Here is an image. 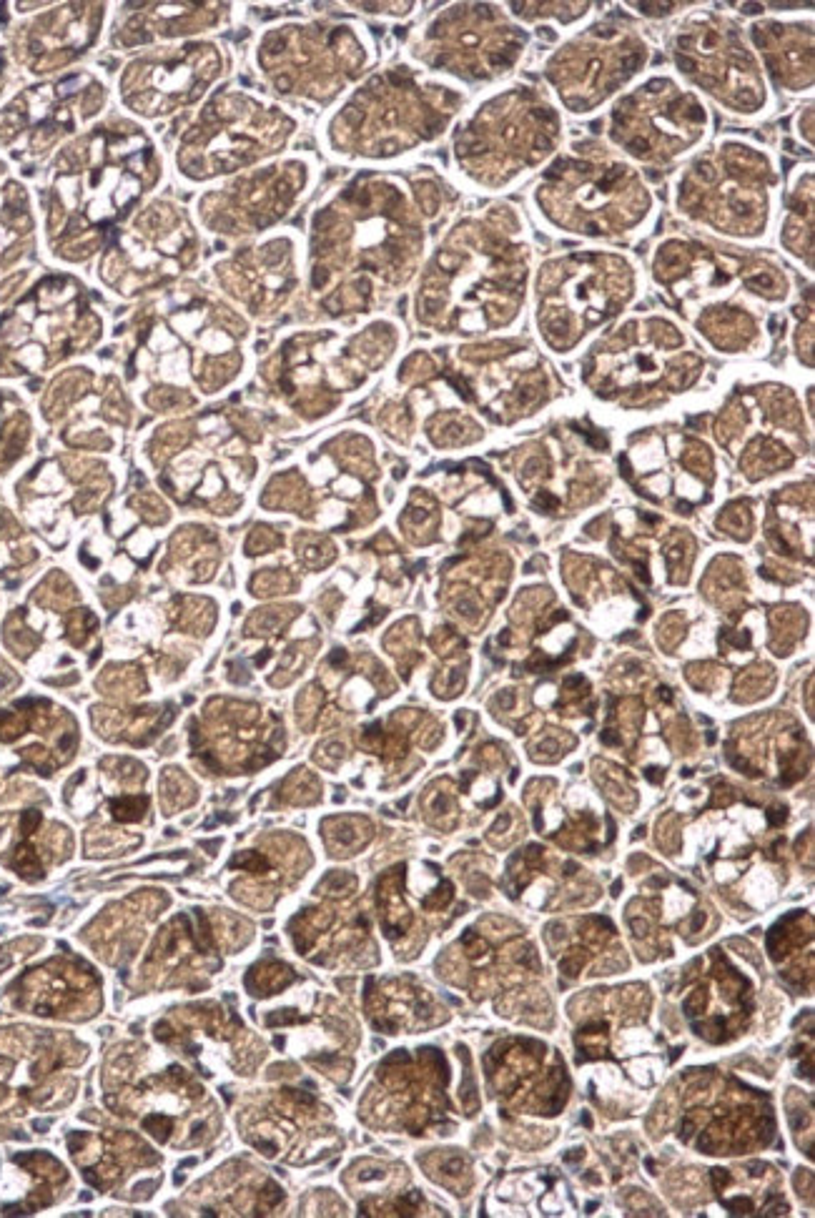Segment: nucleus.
Here are the masks:
<instances>
[{
    "mask_svg": "<svg viewBox=\"0 0 815 1218\" xmlns=\"http://www.w3.org/2000/svg\"><path fill=\"white\" fill-rule=\"evenodd\" d=\"M650 279L720 351L753 346L763 324L778 319L770 306L790 299L788 274L765 254L683 234L665 236L652 249Z\"/></svg>",
    "mask_w": 815,
    "mask_h": 1218,
    "instance_id": "obj_1",
    "label": "nucleus"
},
{
    "mask_svg": "<svg viewBox=\"0 0 815 1218\" xmlns=\"http://www.w3.org/2000/svg\"><path fill=\"white\" fill-rule=\"evenodd\" d=\"M437 281L424 289L437 301L432 314L454 306L459 331H500L515 324L532 281V241L525 216L507 203H492L452 231L434 261Z\"/></svg>",
    "mask_w": 815,
    "mask_h": 1218,
    "instance_id": "obj_2",
    "label": "nucleus"
},
{
    "mask_svg": "<svg viewBox=\"0 0 815 1218\" xmlns=\"http://www.w3.org/2000/svg\"><path fill=\"white\" fill-rule=\"evenodd\" d=\"M540 224L562 236L627 241L655 221V196L642 171L602 141H575L530 191Z\"/></svg>",
    "mask_w": 815,
    "mask_h": 1218,
    "instance_id": "obj_3",
    "label": "nucleus"
},
{
    "mask_svg": "<svg viewBox=\"0 0 815 1218\" xmlns=\"http://www.w3.org/2000/svg\"><path fill=\"white\" fill-rule=\"evenodd\" d=\"M565 121L550 93L507 83L482 98L454 136V166L482 193H505L560 153Z\"/></svg>",
    "mask_w": 815,
    "mask_h": 1218,
    "instance_id": "obj_4",
    "label": "nucleus"
},
{
    "mask_svg": "<svg viewBox=\"0 0 815 1218\" xmlns=\"http://www.w3.org/2000/svg\"><path fill=\"white\" fill-rule=\"evenodd\" d=\"M780 183L773 153L745 138L725 136L680 166L670 193L685 221L723 239L755 244L773 226Z\"/></svg>",
    "mask_w": 815,
    "mask_h": 1218,
    "instance_id": "obj_5",
    "label": "nucleus"
},
{
    "mask_svg": "<svg viewBox=\"0 0 815 1218\" xmlns=\"http://www.w3.org/2000/svg\"><path fill=\"white\" fill-rule=\"evenodd\" d=\"M530 284L537 331L555 351H570L637 299L642 274L622 251L575 249L542 261Z\"/></svg>",
    "mask_w": 815,
    "mask_h": 1218,
    "instance_id": "obj_6",
    "label": "nucleus"
},
{
    "mask_svg": "<svg viewBox=\"0 0 815 1218\" xmlns=\"http://www.w3.org/2000/svg\"><path fill=\"white\" fill-rule=\"evenodd\" d=\"M710 108L675 73H652L627 88L607 116V146L632 166L655 171L678 166L705 146Z\"/></svg>",
    "mask_w": 815,
    "mask_h": 1218,
    "instance_id": "obj_7",
    "label": "nucleus"
},
{
    "mask_svg": "<svg viewBox=\"0 0 815 1218\" xmlns=\"http://www.w3.org/2000/svg\"><path fill=\"white\" fill-rule=\"evenodd\" d=\"M670 58L685 86L730 116L758 118L770 111L773 93L748 33L725 13L688 11L670 36Z\"/></svg>",
    "mask_w": 815,
    "mask_h": 1218,
    "instance_id": "obj_8",
    "label": "nucleus"
},
{
    "mask_svg": "<svg viewBox=\"0 0 815 1218\" xmlns=\"http://www.w3.org/2000/svg\"><path fill=\"white\" fill-rule=\"evenodd\" d=\"M652 46L627 18H600L547 56L542 81L547 93L572 116H592L615 103L650 63Z\"/></svg>",
    "mask_w": 815,
    "mask_h": 1218,
    "instance_id": "obj_9",
    "label": "nucleus"
},
{
    "mask_svg": "<svg viewBox=\"0 0 815 1218\" xmlns=\"http://www.w3.org/2000/svg\"><path fill=\"white\" fill-rule=\"evenodd\" d=\"M427 41L439 71L444 68L464 83H492L515 71L530 36L502 6L464 3L429 26Z\"/></svg>",
    "mask_w": 815,
    "mask_h": 1218,
    "instance_id": "obj_10",
    "label": "nucleus"
},
{
    "mask_svg": "<svg viewBox=\"0 0 815 1218\" xmlns=\"http://www.w3.org/2000/svg\"><path fill=\"white\" fill-rule=\"evenodd\" d=\"M98 978L83 963L53 960L23 975L16 985V1003L28 1013L83 1021L98 1013L101 993Z\"/></svg>",
    "mask_w": 815,
    "mask_h": 1218,
    "instance_id": "obj_11",
    "label": "nucleus"
},
{
    "mask_svg": "<svg viewBox=\"0 0 815 1218\" xmlns=\"http://www.w3.org/2000/svg\"><path fill=\"white\" fill-rule=\"evenodd\" d=\"M813 18V16H810ZM760 18L750 26L748 41L765 78L790 96L813 88V21Z\"/></svg>",
    "mask_w": 815,
    "mask_h": 1218,
    "instance_id": "obj_12",
    "label": "nucleus"
},
{
    "mask_svg": "<svg viewBox=\"0 0 815 1218\" xmlns=\"http://www.w3.org/2000/svg\"><path fill=\"white\" fill-rule=\"evenodd\" d=\"M780 249L808 274H813V171L798 166L788 178V191L780 193Z\"/></svg>",
    "mask_w": 815,
    "mask_h": 1218,
    "instance_id": "obj_13",
    "label": "nucleus"
},
{
    "mask_svg": "<svg viewBox=\"0 0 815 1218\" xmlns=\"http://www.w3.org/2000/svg\"><path fill=\"white\" fill-rule=\"evenodd\" d=\"M507 16L517 23H540L555 21L557 26H572L590 13H595V3H507L502 6Z\"/></svg>",
    "mask_w": 815,
    "mask_h": 1218,
    "instance_id": "obj_14",
    "label": "nucleus"
},
{
    "mask_svg": "<svg viewBox=\"0 0 815 1218\" xmlns=\"http://www.w3.org/2000/svg\"><path fill=\"white\" fill-rule=\"evenodd\" d=\"M294 978L296 975L289 965L261 963V965H256V968H251V973L246 975V985H249V990L254 995H269V993H276V990H281L284 985H289Z\"/></svg>",
    "mask_w": 815,
    "mask_h": 1218,
    "instance_id": "obj_15",
    "label": "nucleus"
},
{
    "mask_svg": "<svg viewBox=\"0 0 815 1218\" xmlns=\"http://www.w3.org/2000/svg\"><path fill=\"white\" fill-rule=\"evenodd\" d=\"M161 797H163V807H166V812L179 810V807L189 805V802L194 800L196 787L191 785L189 777H186L179 767H169V770L163 772Z\"/></svg>",
    "mask_w": 815,
    "mask_h": 1218,
    "instance_id": "obj_16",
    "label": "nucleus"
},
{
    "mask_svg": "<svg viewBox=\"0 0 815 1218\" xmlns=\"http://www.w3.org/2000/svg\"><path fill=\"white\" fill-rule=\"evenodd\" d=\"M698 6L700 3H627L630 11H635L637 16H642V18H652V21L680 16V13H688L690 8H698Z\"/></svg>",
    "mask_w": 815,
    "mask_h": 1218,
    "instance_id": "obj_17",
    "label": "nucleus"
},
{
    "mask_svg": "<svg viewBox=\"0 0 815 1218\" xmlns=\"http://www.w3.org/2000/svg\"><path fill=\"white\" fill-rule=\"evenodd\" d=\"M146 807L148 797H118V800L111 802V815L118 823H133V820H141L146 815Z\"/></svg>",
    "mask_w": 815,
    "mask_h": 1218,
    "instance_id": "obj_18",
    "label": "nucleus"
},
{
    "mask_svg": "<svg viewBox=\"0 0 815 1218\" xmlns=\"http://www.w3.org/2000/svg\"><path fill=\"white\" fill-rule=\"evenodd\" d=\"M560 970H562V973H565V975H570V978H575V975L580 973V970H582V963H580V960H570V958H565V960H562V963H560Z\"/></svg>",
    "mask_w": 815,
    "mask_h": 1218,
    "instance_id": "obj_19",
    "label": "nucleus"
}]
</instances>
